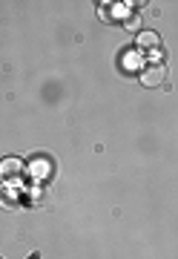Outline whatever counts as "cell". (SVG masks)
I'll return each instance as SVG.
<instances>
[{"instance_id":"cell-1","label":"cell","mask_w":178,"mask_h":259,"mask_svg":"<svg viewBox=\"0 0 178 259\" xmlns=\"http://www.w3.org/2000/svg\"><path fill=\"white\" fill-rule=\"evenodd\" d=\"M164 66H147L144 72H141V83L144 87H158V83H164Z\"/></svg>"},{"instance_id":"cell-2","label":"cell","mask_w":178,"mask_h":259,"mask_svg":"<svg viewBox=\"0 0 178 259\" xmlns=\"http://www.w3.org/2000/svg\"><path fill=\"white\" fill-rule=\"evenodd\" d=\"M138 47L141 49H150V55H155V58L161 55V52H158L161 40H158V35H155V32H141V35H138Z\"/></svg>"},{"instance_id":"cell-3","label":"cell","mask_w":178,"mask_h":259,"mask_svg":"<svg viewBox=\"0 0 178 259\" xmlns=\"http://www.w3.org/2000/svg\"><path fill=\"white\" fill-rule=\"evenodd\" d=\"M20 173H23V164H20L18 158L0 161V179H20Z\"/></svg>"},{"instance_id":"cell-4","label":"cell","mask_w":178,"mask_h":259,"mask_svg":"<svg viewBox=\"0 0 178 259\" xmlns=\"http://www.w3.org/2000/svg\"><path fill=\"white\" fill-rule=\"evenodd\" d=\"M32 167H35V170H32L35 176H49V161H46V158H38Z\"/></svg>"}]
</instances>
